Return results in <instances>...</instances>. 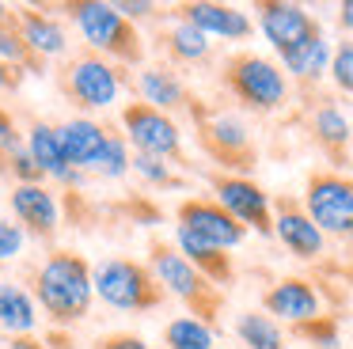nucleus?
Masks as SVG:
<instances>
[{"mask_svg": "<svg viewBox=\"0 0 353 349\" xmlns=\"http://www.w3.org/2000/svg\"><path fill=\"white\" fill-rule=\"evenodd\" d=\"M34 308L54 326H72L88 319L95 303V277L84 255L77 250H50L46 262L34 270L31 281Z\"/></svg>", "mask_w": 353, "mask_h": 349, "instance_id": "f257e3e1", "label": "nucleus"}, {"mask_svg": "<svg viewBox=\"0 0 353 349\" xmlns=\"http://www.w3.org/2000/svg\"><path fill=\"white\" fill-rule=\"evenodd\" d=\"M65 12L77 23V30L84 34L92 53L107 57L118 68L141 65V57H145V38H141V30L110 0H77V4H65Z\"/></svg>", "mask_w": 353, "mask_h": 349, "instance_id": "f03ea898", "label": "nucleus"}, {"mask_svg": "<svg viewBox=\"0 0 353 349\" xmlns=\"http://www.w3.org/2000/svg\"><path fill=\"white\" fill-rule=\"evenodd\" d=\"M57 88L80 110H107L110 103H118L125 88V68L110 65L107 57L84 50L72 61H65L61 72H57Z\"/></svg>", "mask_w": 353, "mask_h": 349, "instance_id": "7ed1b4c3", "label": "nucleus"}, {"mask_svg": "<svg viewBox=\"0 0 353 349\" xmlns=\"http://www.w3.org/2000/svg\"><path fill=\"white\" fill-rule=\"evenodd\" d=\"M148 273H152V281L163 288V296H168V292L179 296L183 303H190V308L198 311L201 323L213 326L216 303H221V296H216V285L201 277V273L194 270V266L186 262V258L179 255L171 243H160V239L148 243Z\"/></svg>", "mask_w": 353, "mask_h": 349, "instance_id": "20e7f679", "label": "nucleus"}, {"mask_svg": "<svg viewBox=\"0 0 353 349\" xmlns=\"http://www.w3.org/2000/svg\"><path fill=\"white\" fill-rule=\"evenodd\" d=\"M95 277V300H103L114 311H152L163 303V288L152 281L148 266L133 262V258H107Z\"/></svg>", "mask_w": 353, "mask_h": 349, "instance_id": "39448f33", "label": "nucleus"}, {"mask_svg": "<svg viewBox=\"0 0 353 349\" xmlns=\"http://www.w3.org/2000/svg\"><path fill=\"white\" fill-rule=\"evenodd\" d=\"M224 83L239 103L254 106V110H277L289 99V80L270 57L259 53H236L224 65Z\"/></svg>", "mask_w": 353, "mask_h": 349, "instance_id": "423d86ee", "label": "nucleus"}, {"mask_svg": "<svg viewBox=\"0 0 353 349\" xmlns=\"http://www.w3.org/2000/svg\"><path fill=\"white\" fill-rule=\"evenodd\" d=\"M304 212L323 235L353 239V182L334 171L312 174L304 190Z\"/></svg>", "mask_w": 353, "mask_h": 349, "instance_id": "0eeeda50", "label": "nucleus"}, {"mask_svg": "<svg viewBox=\"0 0 353 349\" xmlns=\"http://www.w3.org/2000/svg\"><path fill=\"white\" fill-rule=\"evenodd\" d=\"M122 129H125V144L141 152V156H156V159H179L183 156V133L179 121L163 110H152L145 103H130L122 110Z\"/></svg>", "mask_w": 353, "mask_h": 349, "instance_id": "6e6552de", "label": "nucleus"}, {"mask_svg": "<svg viewBox=\"0 0 353 349\" xmlns=\"http://www.w3.org/2000/svg\"><path fill=\"white\" fill-rule=\"evenodd\" d=\"M213 190H216V205H221L236 224L254 228V232H262V235L274 232L270 194L259 182L243 179V174H221V179H213Z\"/></svg>", "mask_w": 353, "mask_h": 349, "instance_id": "1a4fd4ad", "label": "nucleus"}, {"mask_svg": "<svg viewBox=\"0 0 353 349\" xmlns=\"http://www.w3.org/2000/svg\"><path fill=\"white\" fill-rule=\"evenodd\" d=\"M175 217H179V228L194 232L198 239H205L209 247H216V250H232L247 239V228L236 224L221 205L205 201V197H186Z\"/></svg>", "mask_w": 353, "mask_h": 349, "instance_id": "9d476101", "label": "nucleus"}, {"mask_svg": "<svg viewBox=\"0 0 353 349\" xmlns=\"http://www.w3.org/2000/svg\"><path fill=\"white\" fill-rule=\"evenodd\" d=\"M23 148H27V156L39 163V171L46 174V179H57V186L80 190V186L88 182V174H80L77 167L69 163V156H65V148H61V133H57L54 121L34 118L31 126H27Z\"/></svg>", "mask_w": 353, "mask_h": 349, "instance_id": "9b49d317", "label": "nucleus"}, {"mask_svg": "<svg viewBox=\"0 0 353 349\" xmlns=\"http://www.w3.org/2000/svg\"><path fill=\"white\" fill-rule=\"evenodd\" d=\"M8 205H12L16 224L23 228V235H31V239H54L57 228H61V205H57V197L46 190V182H42V186H12Z\"/></svg>", "mask_w": 353, "mask_h": 349, "instance_id": "f8f14e48", "label": "nucleus"}, {"mask_svg": "<svg viewBox=\"0 0 353 349\" xmlns=\"http://www.w3.org/2000/svg\"><path fill=\"white\" fill-rule=\"evenodd\" d=\"M259 27L277 53H285V50H292V46H300L304 38L319 34V23L312 19V12L300 8V4H289V0L259 4Z\"/></svg>", "mask_w": 353, "mask_h": 349, "instance_id": "ddd939ff", "label": "nucleus"}, {"mask_svg": "<svg viewBox=\"0 0 353 349\" xmlns=\"http://www.w3.org/2000/svg\"><path fill=\"white\" fill-rule=\"evenodd\" d=\"M201 141L205 148L221 159L224 167H254V144H251V129L236 118V114H213L201 126Z\"/></svg>", "mask_w": 353, "mask_h": 349, "instance_id": "4468645a", "label": "nucleus"}, {"mask_svg": "<svg viewBox=\"0 0 353 349\" xmlns=\"http://www.w3.org/2000/svg\"><path fill=\"white\" fill-rule=\"evenodd\" d=\"M262 303H266V315L274 319V323L281 319V323L304 326V323H312V319H319V292H315V285L304 277H281L274 288H266Z\"/></svg>", "mask_w": 353, "mask_h": 349, "instance_id": "2eb2a0df", "label": "nucleus"}, {"mask_svg": "<svg viewBox=\"0 0 353 349\" xmlns=\"http://www.w3.org/2000/svg\"><path fill=\"white\" fill-rule=\"evenodd\" d=\"M175 12H179V19L190 23V27H198L205 38H228V42H239V38L251 34V19L232 4L194 0V4H179Z\"/></svg>", "mask_w": 353, "mask_h": 349, "instance_id": "dca6fc26", "label": "nucleus"}, {"mask_svg": "<svg viewBox=\"0 0 353 349\" xmlns=\"http://www.w3.org/2000/svg\"><path fill=\"white\" fill-rule=\"evenodd\" d=\"M57 133H61V148L69 156V163L80 174H92L99 156H103V148H107V137H110L107 126L95 118H69L57 126Z\"/></svg>", "mask_w": 353, "mask_h": 349, "instance_id": "f3484780", "label": "nucleus"}, {"mask_svg": "<svg viewBox=\"0 0 353 349\" xmlns=\"http://www.w3.org/2000/svg\"><path fill=\"white\" fill-rule=\"evenodd\" d=\"M12 19H16L27 50H31L42 65H50L54 57H61V53L69 50V34H65V27L54 19V15L42 12V8H16Z\"/></svg>", "mask_w": 353, "mask_h": 349, "instance_id": "a211bd4d", "label": "nucleus"}, {"mask_svg": "<svg viewBox=\"0 0 353 349\" xmlns=\"http://www.w3.org/2000/svg\"><path fill=\"white\" fill-rule=\"evenodd\" d=\"M274 235L289 247V255L304 258V262H315L327 247L323 232L307 220V212H300L292 201H277V217H274Z\"/></svg>", "mask_w": 353, "mask_h": 349, "instance_id": "6ab92c4d", "label": "nucleus"}, {"mask_svg": "<svg viewBox=\"0 0 353 349\" xmlns=\"http://www.w3.org/2000/svg\"><path fill=\"white\" fill-rule=\"evenodd\" d=\"M137 91H141V103L152 106V110H183L186 106V83L179 80L171 68L163 65H145L137 72Z\"/></svg>", "mask_w": 353, "mask_h": 349, "instance_id": "aec40b11", "label": "nucleus"}, {"mask_svg": "<svg viewBox=\"0 0 353 349\" xmlns=\"http://www.w3.org/2000/svg\"><path fill=\"white\" fill-rule=\"evenodd\" d=\"M175 250H179V255H183L205 281H213V285L232 281V262H228V255H224V250H216V247H209L205 239H198V235L186 232V228H175Z\"/></svg>", "mask_w": 353, "mask_h": 349, "instance_id": "412c9836", "label": "nucleus"}, {"mask_svg": "<svg viewBox=\"0 0 353 349\" xmlns=\"http://www.w3.org/2000/svg\"><path fill=\"white\" fill-rule=\"evenodd\" d=\"M0 326L16 338V334H34L39 326V308L34 296L16 281H0Z\"/></svg>", "mask_w": 353, "mask_h": 349, "instance_id": "4be33fe9", "label": "nucleus"}, {"mask_svg": "<svg viewBox=\"0 0 353 349\" xmlns=\"http://www.w3.org/2000/svg\"><path fill=\"white\" fill-rule=\"evenodd\" d=\"M277 57H281L285 72H292L296 80H319V76L330 68V42L323 38V30H319V34L304 38L300 46L277 53Z\"/></svg>", "mask_w": 353, "mask_h": 349, "instance_id": "5701e85b", "label": "nucleus"}, {"mask_svg": "<svg viewBox=\"0 0 353 349\" xmlns=\"http://www.w3.org/2000/svg\"><path fill=\"white\" fill-rule=\"evenodd\" d=\"M216 334L198 315H179L163 326V346L168 349H213Z\"/></svg>", "mask_w": 353, "mask_h": 349, "instance_id": "b1692460", "label": "nucleus"}, {"mask_svg": "<svg viewBox=\"0 0 353 349\" xmlns=\"http://www.w3.org/2000/svg\"><path fill=\"white\" fill-rule=\"evenodd\" d=\"M236 334L247 349H285L281 326L270 315H262V311H243V315L236 319Z\"/></svg>", "mask_w": 353, "mask_h": 349, "instance_id": "393cba45", "label": "nucleus"}, {"mask_svg": "<svg viewBox=\"0 0 353 349\" xmlns=\"http://www.w3.org/2000/svg\"><path fill=\"white\" fill-rule=\"evenodd\" d=\"M209 46H213V42H209L198 27H190V23H183V19L163 34V50H168L175 61H183V65H190V61H205L209 57Z\"/></svg>", "mask_w": 353, "mask_h": 349, "instance_id": "a878e982", "label": "nucleus"}, {"mask_svg": "<svg viewBox=\"0 0 353 349\" xmlns=\"http://www.w3.org/2000/svg\"><path fill=\"white\" fill-rule=\"evenodd\" d=\"M312 133H315V141H319L323 148L342 152L345 144H350L353 129H350V118H345V114L338 110V106L323 103L319 110H315V118H312Z\"/></svg>", "mask_w": 353, "mask_h": 349, "instance_id": "bb28decb", "label": "nucleus"}, {"mask_svg": "<svg viewBox=\"0 0 353 349\" xmlns=\"http://www.w3.org/2000/svg\"><path fill=\"white\" fill-rule=\"evenodd\" d=\"M0 61H4V65L23 68V72H46V65L27 50V42H23V34H19L16 19L0 23Z\"/></svg>", "mask_w": 353, "mask_h": 349, "instance_id": "cd10ccee", "label": "nucleus"}, {"mask_svg": "<svg viewBox=\"0 0 353 349\" xmlns=\"http://www.w3.org/2000/svg\"><path fill=\"white\" fill-rule=\"evenodd\" d=\"M92 174L110 179V182L130 174V144H125L122 133H110V137H107V148H103V156H99V163H95Z\"/></svg>", "mask_w": 353, "mask_h": 349, "instance_id": "c85d7f7f", "label": "nucleus"}, {"mask_svg": "<svg viewBox=\"0 0 353 349\" xmlns=\"http://www.w3.org/2000/svg\"><path fill=\"white\" fill-rule=\"evenodd\" d=\"M130 171L141 174L148 186H179V179L171 174L168 159H156V156H141V152H133V156H130Z\"/></svg>", "mask_w": 353, "mask_h": 349, "instance_id": "c756f323", "label": "nucleus"}, {"mask_svg": "<svg viewBox=\"0 0 353 349\" xmlns=\"http://www.w3.org/2000/svg\"><path fill=\"white\" fill-rule=\"evenodd\" d=\"M330 80H334L338 91H345V95H353V38L350 42H342L334 53H330Z\"/></svg>", "mask_w": 353, "mask_h": 349, "instance_id": "7c9ffc66", "label": "nucleus"}, {"mask_svg": "<svg viewBox=\"0 0 353 349\" xmlns=\"http://www.w3.org/2000/svg\"><path fill=\"white\" fill-rule=\"evenodd\" d=\"M16 152H23V129L16 126L8 106H0V163H4V171H8V159Z\"/></svg>", "mask_w": 353, "mask_h": 349, "instance_id": "2f4dec72", "label": "nucleus"}, {"mask_svg": "<svg viewBox=\"0 0 353 349\" xmlns=\"http://www.w3.org/2000/svg\"><path fill=\"white\" fill-rule=\"evenodd\" d=\"M8 174L16 179V186H42V182H46V174H42L39 163L27 156V148L16 152V156L8 159Z\"/></svg>", "mask_w": 353, "mask_h": 349, "instance_id": "473e14b6", "label": "nucleus"}, {"mask_svg": "<svg viewBox=\"0 0 353 349\" xmlns=\"http://www.w3.org/2000/svg\"><path fill=\"white\" fill-rule=\"evenodd\" d=\"M300 334H304L312 346H319V349H338V326H334V319H327V315L304 323V326H300Z\"/></svg>", "mask_w": 353, "mask_h": 349, "instance_id": "72a5a7b5", "label": "nucleus"}, {"mask_svg": "<svg viewBox=\"0 0 353 349\" xmlns=\"http://www.w3.org/2000/svg\"><path fill=\"white\" fill-rule=\"evenodd\" d=\"M23 243H27L23 228H19L16 220L0 217V262H12V258H16L19 250H23Z\"/></svg>", "mask_w": 353, "mask_h": 349, "instance_id": "f704fd0d", "label": "nucleus"}, {"mask_svg": "<svg viewBox=\"0 0 353 349\" xmlns=\"http://www.w3.org/2000/svg\"><path fill=\"white\" fill-rule=\"evenodd\" d=\"M95 349H148V346L137 334H103V338L95 341Z\"/></svg>", "mask_w": 353, "mask_h": 349, "instance_id": "c9c22d12", "label": "nucleus"}, {"mask_svg": "<svg viewBox=\"0 0 353 349\" xmlns=\"http://www.w3.org/2000/svg\"><path fill=\"white\" fill-rule=\"evenodd\" d=\"M118 12L125 15V19H148V15H156V4H148V0H118Z\"/></svg>", "mask_w": 353, "mask_h": 349, "instance_id": "e433bc0d", "label": "nucleus"}, {"mask_svg": "<svg viewBox=\"0 0 353 349\" xmlns=\"http://www.w3.org/2000/svg\"><path fill=\"white\" fill-rule=\"evenodd\" d=\"M8 349H46V341H39L34 334H16V338L8 341Z\"/></svg>", "mask_w": 353, "mask_h": 349, "instance_id": "4c0bfd02", "label": "nucleus"}, {"mask_svg": "<svg viewBox=\"0 0 353 349\" xmlns=\"http://www.w3.org/2000/svg\"><path fill=\"white\" fill-rule=\"evenodd\" d=\"M338 23L353 34V0H342V8H338Z\"/></svg>", "mask_w": 353, "mask_h": 349, "instance_id": "58836bf2", "label": "nucleus"}, {"mask_svg": "<svg viewBox=\"0 0 353 349\" xmlns=\"http://www.w3.org/2000/svg\"><path fill=\"white\" fill-rule=\"evenodd\" d=\"M12 19V8L8 4H0V23H8Z\"/></svg>", "mask_w": 353, "mask_h": 349, "instance_id": "ea45409f", "label": "nucleus"}, {"mask_svg": "<svg viewBox=\"0 0 353 349\" xmlns=\"http://www.w3.org/2000/svg\"><path fill=\"white\" fill-rule=\"evenodd\" d=\"M0 171H4V163H0Z\"/></svg>", "mask_w": 353, "mask_h": 349, "instance_id": "a19ab883", "label": "nucleus"}]
</instances>
